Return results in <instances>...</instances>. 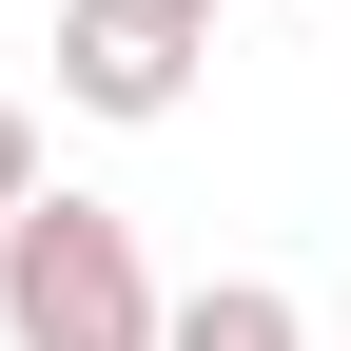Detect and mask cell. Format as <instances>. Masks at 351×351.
Listing matches in <instances>:
<instances>
[{
  "label": "cell",
  "mask_w": 351,
  "mask_h": 351,
  "mask_svg": "<svg viewBox=\"0 0 351 351\" xmlns=\"http://www.w3.org/2000/svg\"><path fill=\"white\" fill-rule=\"evenodd\" d=\"M20 195H59V176H39V117L0 98V215H20Z\"/></svg>",
  "instance_id": "277c9868"
},
{
  "label": "cell",
  "mask_w": 351,
  "mask_h": 351,
  "mask_svg": "<svg viewBox=\"0 0 351 351\" xmlns=\"http://www.w3.org/2000/svg\"><path fill=\"white\" fill-rule=\"evenodd\" d=\"M0 351H176V293H156L137 215H98V195L0 215Z\"/></svg>",
  "instance_id": "6da1fadb"
},
{
  "label": "cell",
  "mask_w": 351,
  "mask_h": 351,
  "mask_svg": "<svg viewBox=\"0 0 351 351\" xmlns=\"http://www.w3.org/2000/svg\"><path fill=\"white\" fill-rule=\"evenodd\" d=\"M234 0H59V98L78 117H176Z\"/></svg>",
  "instance_id": "7a4b0ae2"
},
{
  "label": "cell",
  "mask_w": 351,
  "mask_h": 351,
  "mask_svg": "<svg viewBox=\"0 0 351 351\" xmlns=\"http://www.w3.org/2000/svg\"><path fill=\"white\" fill-rule=\"evenodd\" d=\"M176 351H313V313H293L274 274H195L176 293Z\"/></svg>",
  "instance_id": "3957f363"
}]
</instances>
